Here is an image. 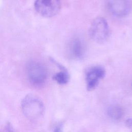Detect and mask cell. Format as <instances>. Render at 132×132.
<instances>
[{"label":"cell","mask_w":132,"mask_h":132,"mask_svg":"<svg viewBox=\"0 0 132 132\" xmlns=\"http://www.w3.org/2000/svg\"><path fill=\"white\" fill-rule=\"evenodd\" d=\"M21 107L24 116L32 120L39 118L44 109L42 102L33 94H28L24 97L21 102Z\"/></svg>","instance_id":"cell-1"},{"label":"cell","mask_w":132,"mask_h":132,"mask_svg":"<svg viewBox=\"0 0 132 132\" xmlns=\"http://www.w3.org/2000/svg\"><path fill=\"white\" fill-rule=\"evenodd\" d=\"M91 38L98 43L106 42L109 36V26L107 21L103 18L95 19L91 23L89 30Z\"/></svg>","instance_id":"cell-2"},{"label":"cell","mask_w":132,"mask_h":132,"mask_svg":"<svg viewBox=\"0 0 132 132\" xmlns=\"http://www.w3.org/2000/svg\"><path fill=\"white\" fill-rule=\"evenodd\" d=\"M36 10L42 16L51 18L56 15L61 8V0H36Z\"/></svg>","instance_id":"cell-3"},{"label":"cell","mask_w":132,"mask_h":132,"mask_svg":"<svg viewBox=\"0 0 132 132\" xmlns=\"http://www.w3.org/2000/svg\"><path fill=\"white\" fill-rule=\"evenodd\" d=\"M27 73L30 81L35 85L43 84L47 78V71L41 63L31 61L27 67Z\"/></svg>","instance_id":"cell-4"},{"label":"cell","mask_w":132,"mask_h":132,"mask_svg":"<svg viewBox=\"0 0 132 132\" xmlns=\"http://www.w3.org/2000/svg\"><path fill=\"white\" fill-rule=\"evenodd\" d=\"M105 69L101 66H95L88 69L86 72L87 89L88 91L94 89L97 86L99 80L104 77Z\"/></svg>","instance_id":"cell-5"},{"label":"cell","mask_w":132,"mask_h":132,"mask_svg":"<svg viewBox=\"0 0 132 132\" xmlns=\"http://www.w3.org/2000/svg\"><path fill=\"white\" fill-rule=\"evenodd\" d=\"M110 11L117 16H124L127 15L131 9L129 0H109L108 2Z\"/></svg>","instance_id":"cell-6"},{"label":"cell","mask_w":132,"mask_h":132,"mask_svg":"<svg viewBox=\"0 0 132 132\" xmlns=\"http://www.w3.org/2000/svg\"><path fill=\"white\" fill-rule=\"evenodd\" d=\"M68 52L69 56L73 59H80L85 54L84 43L79 38H74L68 44Z\"/></svg>","instance_id":"cell-7"},{"label":"cell","mask_w":132,"mask_h":132,"mask_svg":"<svg viewBox=\"0 0 132 132\" xmlns=\"http://www.w3.org/2000/svg\"><path fill=\"white\" fill-rule=\"evenodd\" d=\"M61 71L56 73L53 76V79L59 84L64 85L68 83L69 80V75L66 69L63 68Z\"/></svg>","instance_id":"cell-8"},{"label":"cell","mask_w":132,"mask_h":132,"mask_svg":"<svg viewBox=\"0 0 132 132\" xmlns=\"http://www.w3.org/2000/svg\"><path fill=\"white\" fill-rule=\"evenodd\" d=\"M107 113L108 116L112 119L118 120L122 116L123 110L119 106L113 105L108 108Z\"/></svg>","instance_id":"cell-9"},{"label":"cell","mask_w":132,"mask_h":132,"mask_svg":"<svg viewBox=\"0 0 132 132\" xmlns=\"http://www.w3.org/2000/svg\"><path fill=\"white\" fill-rule=\"evenodd\" d=\"M1 132H16L12 124L9 123L7 122L6 123L3 127L2 128Z\"/></svg>","instance_id":"cell-10"},{"label":"cell","mask_w":132,"mask_h":132,"mask_svg":"<svg viewBox=\"0 0 132 132\" xmlns=\"http://www.w3.org/2000/svg\"><path fill=\"white\" fill-rule=\"evenodd\" d=\"M125 124L132 132V119H127L125 122Z\"/></svg>","instance_id":"cell-11"},{"label":"cell","mask_w":132,"mask_h":132,"mask_svg":"<svg viewBox=\"0 0 132 132\" xmlns=\"http://www.w3.org/2000/svg\"><path fill=\"white\" fill-rule=\"evenodd\" d=\"M62 124H59L55 127L54 132H62Z\"/></svg>","instance_id":"cell-12"}]
</instances>
